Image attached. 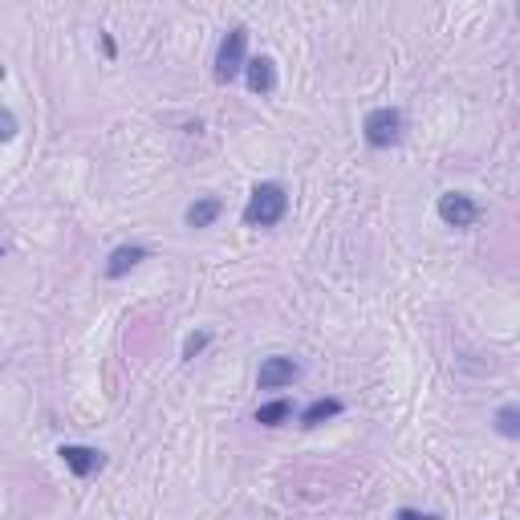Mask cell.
Returning <instances> with one entry per match:
<instances>
[{"label": "cell", "mask_w": 520, "mask_h": 520, "mask_svg": "<svg viewBox=\"0 0 520 520\" xmlns=\"http://www.w3.org/2000/svg\"><path fill=\"white\" fill-rule=\"evenodd\" d=\"M289 216V191L277 179H265L248 191V204H244V224L248 228H277Z\"/></svg>", "instance_id": "obj_1"}, {"label": "cell", "mask_w": 520, "mask_h": 520, "mask_svg": "<svg viewBox=\"0 0 520 520\" xmlns=\"http://www.w3.org/2000/svg\"><path fill=\"white\" fill-rule=\"evenodd\" d=\"M403 126H407L403 110H395V106H374V110L362 118V139H366V147H374V151H390V147L403 139Z\"/></svg>", "instance_id": "obj_2"}, {"label": "cell", "mask_w": 520, "mask_h": 520, "mask_svg": "<svg viewBox=\"0 0 520 520\" xmlns=\"http://www.w3.org/2000/svg\"><path fill=\"white\" fill-rule=\"evenodd\" d=\"M248 65V29L244 25H232L216 49V82L220 86H232Z\"/></svg>", "instance_id": "obj_3"}, {"label": "cell", "mask_w": 520, "mask_h": 520, "mask_svg": "<svg viewBox=\"0 0 520 520\" xmlns=\"http://www.w3.org/2000/svg\"><path fill=\"white\" fill-rule=\"evenodd\" d=\"M435 212H439V220H443L447 228H472V224L480 220V204L472 200L468 191H443L439 204H435Z\"/></svg>", "instance_id": "obj_4"}, {"label": "cell", "mask_w": 520, "mask_h": 520, "mask_svg": "<svg viewBox=\"0 0 520 520\" xmlns=\"http://www.w3.org/2000/svg\"><path fill=\"white\" fill-rule=\"evenodd\" d=\"M57 455H61V464L70 468V476H78V480H90L106 468V455L98 447H86V443H61Z\"/></svg>", "instance_id": "obj_5"}, {"label": "cell", "mask_w": 520, "mask_h": 520, "mask_svg": "<svg viewBox=\"0 0 520 520\" xmlns=\"http://www.w3.org/2000/svg\"><path fill=\"white\" fill-rule=\"evenodd\" d=\"M297 378H301V366L289 354H273V358L260 362V370H256V386L260 390H281V386H293Z\"/></svg>", "instance_id": "obj_6"}, {"label": "cell", "mask_w": 520, "mask_h": 520, "mask_svg": "<svg viewBox=\"0 0 520 520\" xmlns=\"http://www.w3.org/2000/svg\"><path fill=\"white\" fill-rule=\"evenodd\" d=\"M143 260H151V248L147 244H118L110 256H106V281H122L130 269H139Z\"/></svg>", "instance_id": "obj_7"}, {"label": "cell", "mask_w": 520, "mask_h": 520, "mask_svg": "<svg viewBox=\"0 0 520 520\" xmlns=\"http://www.w3.org/2000/svg\"><path fill=\"white\" fill-rule=\"evenodd\" d=\"M244 82H248V90L252 94H260V98H269L273 90H277V61L273 57H248V65H244Z\"/></svg>", "instance_id": "obj_8"}, {"label": "cell", "mask_w": 520, "mask_h": 520, "mask_svg": "<svg viewBox=\"0 0 520 520\" xmlns=\"http://www.w3.org/2000/svg\"><path fill=\"white\" fill-rule=\"evenodd\" d=\"M220 212H224V204L216 200V195H200V200L183 212V220H187V228H212L220 220Z\"/></svg>", "instance_id": "obj_9"}, {"label": "cell", "mask_w": 520, "mask_h": 520, "mask_svg": "<svg viewBox=\"0 0 520 520\" xmlns=\"http://www.w3.org/2000/svg\"><path fill=\"white\" fill-rule=\"evenodd\" d=\"M342 411H346V403H342V399H313V403L297 415V423H301V427H321V423L338 419Z\"/></svg>", "instance_id": "obj_10"}, {"label": "cell", "mask_w": 520, "mask_h": 520, "mask_svg": "<svg viewBox=\"0 0 520 520\" xmlns=\"http://www.w3.org/2000/svg\"><path fill=\"white\" fill-rule=\"evenodd\" d=\"M293 419V403L289 399H273V403H260L256 407V423L260 427H281Z\"/></svg>", "instance_id": "obj_11"}, {"label": "cell", "mask_w": 520, "mask_h": 520, "mask_svg": "<svg viewBox=\"0 0 520 520\" xmlns=\"http://www.w3.org/2000/svg\"><path fill=\"white\" fill-rule=\"evenodd\" d=\"M496 431H500L504 439H520V407H516V403H504V407L496 411Z\"/></svg>", "instance_id": "obj_12"}, {"label": "cell", "mask_w": 520, "mask_h": 520, "mask_svg": "<svg viewBox=\"0 0 520 520\" xmlns=\"http://www.w3.org/2000/svg\"><path fill=\"white\" fill-rule=\"evenodd\" d=\"M208 342H212V334L208 330H200V334H187V342H183V362H195L204 350H208Z\"/></svg>", "instance_id": "obj_13"}, {"label": "cell", "mask_w": 520, "mask_h": 520, "mask_svg": "<svg viewBox=\"0 0 520 520\" xmlns=\"http://www.w3.org/2000/svg\"><path fill=\"white\" fill-rule=\"evenodd\" d=\"M17 130H21L17 114H13L9 106H0V147H5V143H13V139H17Z\"/></svg>", "instance_id": "obj_14"}, {"label": "cell", "mask_w": 520, "mask_h": 520, "mask_svg": "<svg viewBox=\"0 0 520 520\" xmlns=\"http://www.w3.org/2000/svg\"><path fill=\"white\" fill-rule=\"evenodd\" d=\"M395 520H439V516H427V512H415V508H399Z\"/></svg>", "instance_id": "obj_15"}, {"label": "cell", "mask_w": 520, "mask_h": 520, "mask_svg": "<svg viewBox=\"0 0 520 520\" xmlns=\"http://www.w3.org/2000/svg\"><path fill=\"white\" fill-rule=\"evenodd\" d=\"M0 78H5V65H0Z\"/></svg>", "instance_id": "obj_16"}, {"label": "cell", "mask_w": 520, "mask_h": 520, "mask_svg": "<svg viewBox=\"0 0 520 520\" xmlns=\"http://www.w3.org/2000/svg\"><path fill=\"white\" fill-rule=\"evenodd\" d=\"M0 256H5V244H0Z\"/></svg>", "instance_id": "obj_17"}]
</instances>
